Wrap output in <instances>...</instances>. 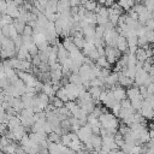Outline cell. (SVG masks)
<instances>
[{
	"instance_id": "obj_1",
	"label": "cell",
	"mask_w": 154,
	"mask_h": 154,
	"mask_svg": "<svg viewBox=\"0 0 154 154\" xmlns=\"http://www.w3.org/2000/svg\"><path fill=\"white\" fill-rule=\"evenodd\" d=\"M76 134H77L78 138L84 143V142H87V141L90 140V137H91V135H93V131H91L90 125L87 123L85 125H82V126L76 131Z\"/></svg>"
},
{
	"instance_id": "obj_2",
	"label": "cell",
	"mask_w": 154,
	"mask_h": 154,
	"mask_svg": "<svg viewBox=\"0 0 154 154\" xmlns=\"http://www.w3.org/2000/svg\"><path fill=\"white\" fill-rule=\"evenodd\" d=\"M111 91H112V95H113V97L117 100V101H120V100H123V99H125L126 97V89H124V87H122L120 84H118V85H112L111 88Z\"/></svg>"
},
{
	"instance_id": "obj_3",
	"label": "cell",
	"mask_w": 154,
	"mask_h": 154,
	"mask_svg": "<svg viewBox=\"0 0 154 154\" xmlns=\"http://www.w3.org/2000/svg\"><path fill=\"white\" fill-rule=\"evenodd\" d=\"M6 1H7L6 13H7L8 16H11L13 19H14V18H18V17H19V13H20V11H19V6L16 5L13 1H10V0H6Z\"/></svg>"
},
{
	"instance_id": "obj_4",
	"label": "cell",
	"mask_w": 154,
	"mask_h": 154,
	"mask_svg": "<svg viewBox=\"0 0 154 154\" xmlns=\"http://www.w3.org/2000/svg\"><path fill=\"white\" fill-rule=\"evenodd\" d=\"M116 47L122 52V53H128V40L125 36L123 35H118L117 37V43H116Z\"/></svg>"
},
{
	"instance_id": "obj_5",
	"label": "cell",
	"mask_w": 154,
	"mask_h": 154,
	"mask_svg": "<svg viewBox=\"0 0 154 154\" xmlns=\"http://www.w3.org/2000/svg\"><path fill=\"white\" fill-rule=\"evenodd\" d=\"M118 84H120L122 87H130L134 84V78L124 75L123 72H118Z\"/></svg>"
},
{
	"instance_id": "obj_6",
	"label": "cell",
	"mask_w": 154,
	"mask_h": 154,
	"mask_svg": "<svg viewBox=\"0 0 154 154\" xmlns=\"http://www.w3.org/2000/svg\"><path fill=\"white\" fill-rule=\"evenodd\" d=\"M126 97H129L130 100H134V99H137V97H142L141 94H140L138 87L135 85V84L128 87L126 88Z\"/></svg>"
},
{
	"instance_id": "obj_7",
	"label": "cell",
	"mask_w": 154,
	"mask_h": 154,
	"mask_svg": "<svg viewBox=\"0 0 154 154\" xmlns=\"http://www.w3.org/2000/svg\"><path fill=\"white\" fill-rule=\"evenodd\" d=\"M89 141L91 142V144H93V147H94V152H99L100 147L102 146V137H101V135H99V134H93Z\"/></svg>"
},
{
	"instance_id": "obj_8",
	"label": "cell",
	"mask_w": 154,
	"mask_h": 154,
	"mask_svg": "<svg viewBox=\"0 0 154 154\" xmlns=\"http://www.w3.org/2000/svg\"><path fill=\"white\" fill-rule=\"evenodd\" d=\"M83 20H85L88 24H94L96 25L97 24V18H96V13L95 12H89L87 11L84 17H83Z\"/></svg>"
},
{
	"instance_id": "obj_9",
	"label": "cell",
	"mask_w": 154,
	"mask_h": 154,
	"mask_svg": "<svg viewBox=\"0 0 154 154\" xmlns=\"http://www.w3.org/2000/svg\"><path fill=\"white\" fill-rule=\"evenodd\" d=\"M102 87H96V85H90L89 88H88V91L90 93V95H91V97L94 99V100H99V96H100V94H101V91H102Z\"/></svg>"
},
{
	"instance_id": "obj_10",
	"label": "cell",
	"mask_w": 154,
	"mask_h": 154,
	"mask_svg": "<svg viewBox=\"0 0 154 154\" xmlns=\"http://www.w3.org/2000/svg\"><path fill=\"white\" fill-rule=\"evenodd\" d=\"M117 4L124 10V12H128L135 5V0H118Z\"/></svg>"
},
{
	"instance_id": "obj_11",
	"label": "cell",
	"mask_w": 154,
	"mask_h": 154,
	"mask_svg": "<svg viewBox=\"0 0 154 154\" xmlns=\"http://www.w3.org/2000/svg\"><path fill=\"white\" fill-rule=\"evenodd\" d=\"M55 96L60 97L64 102H66V101H69V100H70V96H69V94H67V91H66V89H65V87H64V85H61V87L55 91Z\"/></svg>"
},
{
	"instance_id": "obj_12",
	"label": "cell",
	"mask_w": 154,
	"mask_h": 154,
	"mask_svg": "<svg viewBox=\"0 0 154 154\" xmlns=\"http://www.w3.org/2000/svg\"><path fill=\"white\" fill-rule=\"evenodd\" d=\"M41 91H43V93L47 94L48 96H54V95H55V91H54V89H53L51 82L43 83V84H42V89H41Z\"/></svg>"
},
{
	"instance_id": "obj_13",
	"label": "cell",
	"mask_w": 154,
	"mask_h": 154,
	"mask_svg": "<svg viewBox=\"0 0 154 154\" xmlns=\"http://www.w3.org/2000/svg\"><path fill=\"white\" fill-rule=\"evenodd\" d=\"M95 64L99 65L100 67H106V69H111V66H112V65L107 61V59H106L105 55H100V57L95 60Z\"/></svg>"
},
{
	"instance_id": "obj_14",
	"label": "cell",
	"mask_w": 154,
	"mask_h": 154,
	"mask_svg": "<svg viewBox=\"0 0 154 154\" xmlns=\"http://www.w3.org/2000/svg\"><path fill=\"white\" fill-rule=\"evenodd\" d=\"M97 0H88V1H85L84 4H82L83 6H84V8L87 10V11H89V12H95V8H96V6H97Z\"/></svg>"
},
{
	"instance_id": "obj_15",
	"label": "cell",
	"mask_w": 154,
	"mask_h": 154,
	"mask_svg": "<svg viewBox=\"0 0 154 154\" xmlns=\"http://www.w3.org/2000/svg\"><path fill=\"white\" fill-rule=\"evenodd\" d=\"M71 6H70V2L69 0H58V4H57V12H63L65 10H69Z\"/></svg>"
},
{
	"instance_id": "obj_16",
	"label": "cell",
	"mask_w": 154,
	"mask_h": 154,
	"mask_svg": "<svg viewBox=\"0 0 154 154\" xmlns=\"http://www.w3.org/2000/svg\"><path fill=\"white\" fill-rule=\"evenodd\" d=\"M135 57L137 60H141V61H144L147 59V54H146V49L143 47H137L136 52H135Z\"/></svg>"
},
{
	"instance_id": "obj_17",
	"label": "cell",
	"mask_w": 154,
	"mask_h": 154,
	"mask_svg": "<svg viewBox=\"0 0 154 154\" xmlns=\"http://www.w3.org/2000/svg\"><path fill=\"white\" fill-rule=\"evenodd\" d=\"M12 24L14 25L16 30L18 31V34H22V32H23V29H24V26H25L26 23L23 22V20H20V19H18V18H14L13 22H12Z\"/></svg>"
},
{
	"instance_id": "obj_18",
	"label": "cell",
	"mask_w": 154,
	"mask_h": 154,
	"mask_svg": "<svg viewBox=\"0 0 154 154\" xmlns=\"http://www.w3.org/2000/svg\"><path fill=\"white\" fill-rule=\"evenodd\" d=\"M69 82L73 83V84H82V79H81V76L76 72H71L69 75Z\"/></svg>"
},
{
	"instance_id": "obj_19",
	"label": "cell",
	"mask_w": 154,
	"mask_h": 154,
	"mask_svg": "<svg viewBox=\"0 0 154 154\" xmlns=\"http://www.w3.org/2000/svg\"><path fill=\"white\" fill-rule=\"evenodd\" d=\"M71 37H72V42H73L79 49H82V47H83V45H84V42H85L84 36H71Z\"/></svg>"
},
{
	"instance_id": "obj_20",
	"label": "cell",
	"mask_w": 154,
	"mask_h": 154,
	"mask_svg": "<svg viewBox=\"0 0 154 154\" xmlns=\"http://www.w3.org/2000/svg\"><path fill=\"white\" fill-rule=\"evenodd\" d=\"M60 134L55 132V131H51L47 134V140L49 142H60Z\"/></svg>"
},
{
	"instance_id": "obj_21",
	"label": "cell",
	"mask_w": 154,
	"mask_h": 154,
	"mask_svg": "<svg viewBox=\"0 0 154 154\" xmlns=\"http://www.w3.org/2000/svg\"><path fill=\"white\" fill-rule=\"evenodd\" d=\"M118 19H119V14H116V13H108V22H109L113 26H117V24H118Z\"/></svg>"
},
{
	"instance_id": "obj_22",
	"label": "cell",
	"mask_w": 154,
	"mask_h": 154,
	"mask_svg": "<svg viewBox=\"0 0 154 154\" xmlns=\"http://www.w3.org/2000/svg\"><path fill=\"white\" fill-rule=\"evenodd\" d=\"M60 142H61L64 146H69V143L71 142V137H70L69 132L61 134V136H60Z\"/></svg>"
},
{
	"instance_id": "obj_23",
	"label": "cell",
	"mask_w": 154,
	"mask_h": 154,
	"mask_svg": "<svg viewBox=\"0 0 154 154\" xmlns=\"http://www.w3.org/2000/svg\"><path fill=\"white\" fill-rule=\"evenodd\" d=\"M32 34H34V28H32V26H30L29 24H25V26H24V29H23V32H22V35L32 36Z\"/></svg>"
},
{
	"instance_id": "obj_24",
	"label": "cell",
	"mask_w": 154,
	"mask_h": 154,
	"mask_svg": "<svg viewBox=\"0 0 154 154\" xmlns=\"http://www.w3.org/2000/svg\"><path fill=\"white\" fill-rule=\"evenodd\" d=\"M120 108H122V106H120V101H116V102L112 105V107H111L112 113H113L114 116H118V113H119Z\"/></svg>"
},
{
	"instance_id": "obj_25",
	"label": "cell",
	"mask_w": 154,
	"mask_h": 154,
	"mask_svg": "<svg viewBox=\"0 0 154 154\" xmlns=\"http://www.w3.org/2000/svg\"><path fill=\"white\" fill-rule=\"evenodd\" d=\"M28 51H29V53L31 54V55H35V54H37L38 53V47L36 46V43H30L29 46H28Z\"/></svg>"
},
{
	"instance_id": "obj_26",
	"label": "cell",
	"mask_w": 154,
	"mask_h": 154,
	"mask_svg": "<svg viewBox=\"0 0 154 154\" xmlns=\"http://www.w3.org/2000/svg\"><path fill=\"white\" fill-rule=\"evenodd\" d=\"M13 42H14L16 49H17V48H19V47L23 45V37H22V34H18V35L13 38Z\"/></svg>"
},
{
	"instance_id": "obj_27",
	"label": "cell",
	"mask_w": 154,
	"mask_h": 154,
	"mask_svg": "<svg viewBox=\"0 0 154 154\" xmlns=\"http://www.w3.org/2000/svg\"><path fill=\"white\" fill-rule=\"evenodd\" d=\"M87 57H89L91 60H94V61H95V60L100 57V55H99V52H97V49H96V47H95V48H93V49L88 53V55H87Z\"/></svg>"
},
{
	"instance_id": "obj_28",
	"label": "cell",
	"mask_w": 154,
	"mask_h": 154,
	"mask_svg": "<svg viewBox=\"0 0 154 154\" xmlns=\"http://www.w3.org/2000/svg\"><path fill=\"white\" fill-rule=\"evenodd\" d=\"M120 106L123 108H130L131 107V100L129 97H125V99L120 100Z\"/></svg>"
},
{
	"instance_id": "obj_29",
	"label": "cell",
	"mask_w": 154,
	"mask_h": 154,
	"mask_svg": "<svg viewBox=\"0 0 154 154\" xmlns=\"http://www.w3.org/2000/svg\"><path fill=\"white\" fill-rule=\"evenodd\" d=\"M22 37H23V45L24 46H29L30 43H32L34 42V40H32V36H26V35H22Z\"/></svg>"
},
{
	"instance_id": "obj_30",
	"label": "cell",
	"mask_w": 154,
	"mask_h": 154,
	"mask_svg": "<svg viewBox=\"0 0 154 154\" xmlns=\"http://www.w3.org/2000/svg\"><path fill=\"white\" fill-rule=\"evenodd\" d=\"M126 40H128V46H137V35L126 37Z\"/></svg>"
},
{
	"instance_id": "obj_31",
	"label": "cell",
	"mask_w": 154,
	"mask_h": 154,
	"mask_svg": "<svg viewBox=\"0 0 154 154\" xmlns=\"http://www.w3.org/2000/svg\"><path fill=\"white\" fill-rule=\"evenodd\" d=\"M6 8H7V1L0 0V13H6Z\"/></svg>"
},
{
	"instance_id": "obj_32",
	"label": "cell",
	"mask_w": 154,
	"mask_h": 154,
	"mask_svg": "<svg viewBox=\"0 0 154 154\" xmlns=\"http://www.w3.org/2000/svg\"><path fill=\"white\" fill-rule=\"evenodd\" d=\"M7 130H8L7 129V125L4 124V123H0V135H5Z\"/></svg>"
},
{
	"instance_id": "obj_33",
	"label": "cell",
	"mask_w": 154,
	"mask_h": 154,
	"mask_svg": "<svg viewBox=\"0 0 154 154\" xmlns=\"http://www.w3.org/2000/svg\"><path fill=\"white\" fill-rule=\"evenodd\" d=\"M70 6H79L81 5V0H69Z\"/></svg>"
},
{
	"instance_id": "obj_34",
	"label": "cell",
	"mask_w": 154,
	"mask_h": 154,
	"mask_svg": "<svg viewBox=\"0 0 154 154\" xmlns=\"http://www.w3.org/2000/svg\"><path fill=\"white\" fill-rule=\"evenodd\" d=\"M37 1H38V2H40L42 6H46V5H47V2H48L49 0H37Z\"/></svg>"
},
{
	"instance_id": "obj_35",
	"label": "cell",
	"mask_w": 154,
	"mask_h": 154,
	"mask_svg": "<svg viewBox=\"0 0 154 154\" xmlns=\"http://www.w3.org/2000/svg\"><path fill=\"white\" fill-rule=\"evenodd\" d=\"M1 14H2V13H0V19H1Z\"/></svg>"
},
{
	"instance_id": "obj_36",
	"label": "cell",
	"mask_w": 154,
	"mask_h": 154,
	"mask_svg": "<svg viewBox=\"0 0 154 154\" xmlns=\"http://www.w3.org/2000/svg\"><path fill=\"white\" fill-rule=\"evenodd\" d=\"M0 137H1V135H0Z\"/></svg>"
}]
</instances>
